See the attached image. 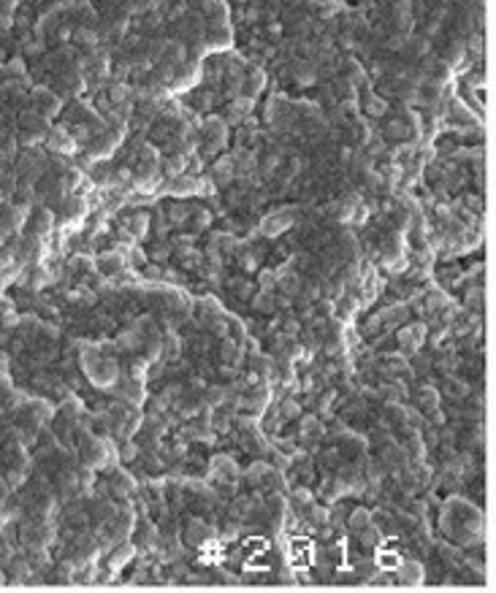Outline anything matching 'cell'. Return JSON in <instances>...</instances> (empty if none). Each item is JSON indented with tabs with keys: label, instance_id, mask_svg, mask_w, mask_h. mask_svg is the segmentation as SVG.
Returning a JSON list of instances; mask_svg holds the SVG:
<instances>
[{
	"label": "cell",
	"instance_id": "cell-1",
	"mask_svg": "<svg viewBox=\"0 0 496 593\" xmlns=\"http://www.w3.org/2000/svg\"><path fill=\"white\" fill-rule=\"evenodd\" d=\"M19 130H22V138L25 141H38L46 133V122L38 114H25L19 120Z\"/></svg>",
	"mask_w": 496,
	"mask_h": 593
},
{
	"label": "cell",
	"instance_id": "cell-2",
	"mask_svg": "<svg viewBox=\"0 0 496 593\" xmlns=\"http://www.w3.org/2000/svg\"><path fill=\"white\" fill-rule=\"evenodd\" d=\"M36 103H38V112H41L44 117H52V114H57L60 112V100L54 98V95H49V92H44V90H38L36 95Z\"/></svg>",
	"mask_w": 496,
	"mask_h": 593
},
{
	"label": "cell",
	"instance_id": "cell-3",
	"mask_svg": "<svg viewBox=\"0 0 496 593\" xmlns=\"http://www.w3.org/2000/svg\"><path fill=\"white\" fill-rule=\"evenodd\" d=\"M209 534L211 531H209V528H203L201 523H190V528H187V542H190V544H201Z\"/></svg>",
	"mask_w": 496,
	"mask_h": 593
},
{
	"label": "cell",
	"instance_id": "cell-4",
	"mask_svg": "<svg viewBox=\"0 0 496 593\" xmlns=\"http://www.w3.org/2000/svg\"><path fill=\"white\" fill-rule=\"evenodd\" d=\"M399 580L401 582H407V585H415L420 580V566H415V564H409L407 569H401L399 572Z\"/></svg>",
	"mask_w": 496,
	"mask_h": 593
},
{
	"label": "cell",
	"instance_id": "cell-5",
	"mask_svg": "<svg viewBox=\"0 0 496 593\" xmlns=\"http://www.w3.org/2000/svg\"><path fill=\"white\" fill-rule=\"evenodd\" d=\"M369 526V515L364 509H358V512H352V528H366Z\"/></svg>",
	"mask_w": 496,
	"mask_h": 593
}]
</instances>
